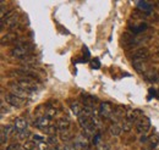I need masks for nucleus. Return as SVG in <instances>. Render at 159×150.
<instances>
[{
  "label": "nucleus",
  "mask_w": 159,
  "mask_h": 150,
  "mask_svg": "<svg viewBox=\"0 0 159 150\" xmlns=\"http://www.w3.org/2000/svg\"><path fill=\"white\" fill-rule=\"evenodd\" d=\"M33 50H34V46L32 44H19L12 48L11 55L17 59H23V57L28 56Z\"/></svg>",
  "instance_id": "f257e3e1"
},
{
  "label": "nucleus",
  "mask_w": 159,
  "mask_h": 150,
  "mask_svg": "<svg viewBox=\"0 0 159 150\" xmlns=\"http://www.w3.org/2000/svg\"><path fill=\"white\" fill-rule=\"evenodd\" d=\"M16 83L20 86L22 89H25V90H27V92H30V93H32V94H33V92H36V90L38 89V84H37L34 81L30 79V78L19 79Z\"/></svg>",
  "instance_id": "f03ea898"
},
{
  "label": "nucleus",
  "mask_w": 159,
  "mask_h": 150,
  "mask_svg": "<svg viewBox=\"0 0 159 150\" xmlns=\"http://www.w3.org/2000/svg\"><path fill=\"white\" fill-rule=\"evenodd\" d=\"M149 128H151V120L147 116H142L139 121L136 122V130H137L139 134L147 133Z\"/></svg>",
  "instance_id": "7ed1b4c3"
},
{
  "label": "nucleus",
  "mask_w": 159,
  "mask_h": 150,
  "mask_svg": "<svg viewBox=\"0 0 159 150\" xmlns=\"http://www.w3.org/2000/svg\"><path fill=\"white\" fill-rule=\"evenodd\" d=\"M4 99H5V101L9 105H12L15 108H20V106H22L25 104V99L23 98H20V96H17V95H15V94L12 93L6 94Z\"/></svg>",
  "instance_id": "20e7f679"
},
{
  "label": "nucleus",
  "mask_w": 159,
  "mask_h": 150,
  "mask_svg": "<svg viewBox=\"0 0 159 150\" xmlns=\"http://www.w3.org/2000/svg\"><path fill=\"white\" fill-rule=\"evenodd\" d=\"M52 125V118L47 117V116H38L37 120L33 122V126L36 128H38L40 131L43 132L47 127H49Z\"/></svg>",
  "instance_id": "39448f33"
},
{
  "label": "nucleus",
  "mask_w": 159,
  "mask_h": 150,
  "mask_svg": "<svg viewBox=\"0 0 159 150\" xmlns=\"http://www.w3.org/2000/svg\"><path fill=\"white\" fill-rule=\"evenodd\" d=\"M99 115L103 118H111L113 117V106L109 103H102L99 105Z\"/></svg>",
  "instance_id": "423d86ee"
},
{
  "label": "nucleus",
  "mask_w": 159,
  "mask_h": 150,
  "mask_svg": "<svg viewBox=\"0 0 159 150\" xmlns=\"http://www.w3.org/2000/svg\"><path fill=\"white\" fill-rule=\"evenodd\" d=\"M10 89H11V92L12 94H15V95H17V96H20V98H23V99H26L27 96H30L32 93H30V92H27V90H25V89H22L20 86L17 84V83H11L10 84Z\"/></svg>",
  "instance_id": "0eeeda50"
},
{
  "label": "nucleus",
  "mask_w": 159,
  "mask_h": 150,
  "mask_svg": "<svg viewBox=\"0 0 159 150\" xmlns=\"http://www.w3.org/2000/svg\"><path fill=\"white\" fill-rule=\"evenodd\" d=\"M14 126H15V128H16L17 132L26 131V130L28 128V121H27L26 118H23V117H19V118L15 120Z\"/></svg>",
  "instance_id": "6e6552de"
},
{
  "label": "nucleus",
  "mask_w": 159,
  "mask_h": 150,
  "mask_svg": "<svg viewBox=\"0 0 159 150\" xmlns=\"http://www.w3.org/2000/svg\"><path fill=\"white\" fill-rule=\"evenodd\" d=\"M81 99H82V104L84 106H89V108H94V103L97 101V99L89 94L82 93L81 94Z\"/></svg>",
  "instance_id": "1a4fd4ad"
},
{
  "label": "nucleus",
  "mask_w": 159,
  "mask_h": 150,
  "mask_svg": "<svg viewBox=\"0 0 159 150\" xmlns=\"http://www.w3.org/2000/svg\"><path fill=\"white\" fill-rule=\"evenodd\" d=\"M57 127H58V130L60 132H64V131H69V128H70V121L67 120V118H59L58 121H57Z\"/></svg>",
  "instance_id": "9d476101"
},
{
  "label": "nucleus",
  "mask_w": 159,
  "mask_h": 150,
  "mask_svg": "<svg viewBox=\"0 0 159 150\" xmlns=\"http://www.w3.org/2000/svg\"><path fill=\"white\" fill-rule=\"evenodd\" d=\"M148 56H149V51L146 48H141V49H139L134 54V60H142V61H144Z\"/></svg>",
  "instance_id": "9b49d317"
},
{
  "label": "nucleus",
  "mask_w": 159,
  "mask_h": 150,
  "mask_svg": "<svg viewBox=\"0 0 159 150\" xmlns=\"http://www.w3.org/2000/svg\"><path fill=\"white\" fill-rule=\"evenodd\" d=\"M70 109H71V111L75 113L76 116H79L80 113H82L83 105H81V103L76 101V100H72V101H70Z\"/></svg>",
  "instance_id": "f8f14e48"
},
{
  "label": "nucleus",
  "mask_w": 159,
  "mask_h": 150,
  "mask_svg": "<svg viewBox=\"0 0 159 150\" xmlns=\"http://www.w3.org/2000/svg\"><path fill=\"white\" fill-rule=\"evenodd\" d=\"M142 116H143V113H142L141 110H134V111H131V113L126 116V118L134 123V122H137Z\"/></svg>",
  "instance_id": "ddd939ff"
},
{
  "label": "nucleus",
  "mask_w": 159,
  "mask_h": 150,
  "mask_svg": "<svg viewBox=\"0 0 159 150\" xmlns=\"http://www.w3.org/2000/svg\"><path fill=\"white\" fill-rule=\"evenodd\" d=\"M121 132H122V128H121V126H120L118 122H113V123L109 126V133H110L111 135L118 137V135L121 134Z\"/></svg>",
  "instance_id": "4468645a"
},
{
  "label": "nucleus",
  "mask_w": 159,
  "mask_h": 150,
  "mask_svg": "<svg viewBox=\"0 0 159 150\" xmlns=\"http://www.w3.org/2000/svg\"><path fill=\"white\" fill-rule=\"evenodd\" d=\"M75 144L77 148H81V149H87L88 148V144H87V138H84L82 134L76 138L75 140Z\"/></svg>",
  "instance_id": "2eb2a0df"
},
{
  "label": "nucleus",
  "mask_w": 159,
  "mask_h": 150,
  "mask_svg": "<svg viewBox=\"0 0 159 150\" xmlns=\"http://www.w3.org/2000/svg\"><path fill=\"white\" fill-rule=\"evenodd\" d=\"M2 133H5L7 137H12V135H15L16 134V128H15V126L14 125H6V126H4L2 127V130H1Z\"/></svg>",
  "instance_id": "dca6fc26"
},
{
  "label": "nucleus",
  "mask_w": 159,
  "mask_h": 150,
  "mask_svg": "<svg viewBox=\"0 0 159 150\" xmlns=\"http://www.w3.org/2000/svg\"><path fill=\"white\" fill-rule=\"evenodd\" d=\"M74 138V135L70 133L69 131H64V132H60L59 134V139L61 142H65V143H70V140Z\"/></svg>",
  "instance_id": "f3484780"
},
{
  "label": "nucleus",
  "mask_w": 159,
  "mask_h": 150,
  "mask_svg": "<svg viewBox=\"0 0 159 150\" xmlns=\"http://www.w3.org/2000/svg\"><path fill=\"white\" fill-rule=\"evenodd\" d=\"M144 61H142V60H134V67H135V70L139 72V73H143L144 72Z\"/></svg>",
  "instance_id": "a211bd4d"
},
{
  "label": "nucleus",
  "mask_w": 159,
  "mask_h": 150,
  "mask_svg": "<svg viewBox=\"0 0 159 150\" xmlns=\"http://www.w3.org/2000/svg\"><path fill=\"white\" fill-rule=\"evenodd\" d=\"M15 39H16V34H15V33H9V34H6V36H4V37L1 38V44L4 45L5 43H6V44L14 43Z\"/></svg>",
  "instance_id": "6ab92c4d"
},
{
  "label": "nucleus",
  "mask_w": 159,
  "mask_h": 150,
  "mask_svg": "<svg viewBox=\"0 0 159 150\" xmlns=\"http://www.w3.org/2000/svg\"><path fill=\"white\" fill-rule=\"evenodd\" d=\"M37 143L33 140H25V143L22 144V149L23 150H36Z\"/></svg>",
  "instance_id": "aec40b11"
},
{
  "label": "nucleus",
  "mask_w": 159,
  "mask_h": 150,
  "mask_svg": "<svg viewBox=\"0 0 159 150\" xmlns=\"http://www.w3.org/2000/svg\"><path fill=\"white\" fill-rule=\"evenodd\" d=\"M58 131H59V130H58L57 125H50L49 127H47L43 132H44L45 134H48V135H57V132Z\"/></svg>",
  "instance_id": "412c9836"
},
{
  "label": "nucleus",
  "mask_w": 159,
  "mask_h": 150,
  "mask_svg": "<svg viewBox=\"0 0 159 150\" xmlns=\"http://www.w3.org/2000/svg\"><path fill=\"white\" fill-rule=\"evenodd\" d=\"M137 6H139V9L143 10V11H148V12H149V11L152 10L151 4L147 2V1H137Z\"/></svg>",
  "instance_id": "4be33fe9"
},
{
  "label": "nucleus",
  "mask_w": 159,
  "mask_h": 150,
  "mask_svg": "<svg viewBox=\"0 0 159 150\" xmlns=\"http://www.w3.org/2000/svg\"><path fill=\"white\" fill-rule=\"evenodd\" d=\"M121 128H122V131L124 132H130L131 131V128H132V122L129 121L127 118H125V120L121 122Z\"/></svg>",
  "instance_id": "5701e85b"
},
{
  "label": "nucleus",
  "mask_w": 159,
  "mask_h": 150,
  "mask_svg": "<svg viewBox=\"0 0 159 150\" xmlns=\"http://www.w3.org/2000/svg\"><path fill=\"white\" fill-rule=\"evenodd\" d=\"M158 142H159L158 134H153V135H151V137H149V139H148V144H151V147H152V148L157 147Z\"/></svg>",
  "instance_id": "b1692460"
},
{
  "label": "nucleus",
  "mask_w": 159,
  "mask_h": 150,
  "mask_svg": "<svg viewBox=\"0 0 159 150\" xmlns=\"http://www.w3.org/2000/svg\"><path fill=\"white\" fill-rule=\"evenodd\" d=\"M45 142H47V143H48L50 147L58 145V137H57V135H48Z\"/></svg>",
  "instance_id": "393cba45"
},
{
  "label": "nucleus",
  "mask_w": 159,
  "mask_h": 150,
  "mask_svg": "<svg viewBox=\"0 0 159 150\" xmlns=\"http://www.w3.org/2000/svg\"><path fill=\"white\" fill-rule=\"evenodd\" d=\"M49 148H50V145L47 142H40V143H37L36 150H49Z\"/></svg>",
  "instance_id": "a878e982"
},
{
  "label": "nucleus",
  "mask_w": 159,
  "mask_h": 150,
  "mask_svg": "<svg viewBox=\"0 0 159 150\" xmlns=\"http://www.w3.org/2000/svg\"><path fill=\"white\" fill-rule=\"evenodd\" d=\"M30 135H31V132L28 131V130H26V131H22V132H19V134H17L19 139H21V140H25V139H27Z\"/></svg>",
  "instance_id": "bb28decb"
},
{
  "label": "nucleus",
  "mask_w": 159,
  "mask_h": 150,
  "mask_svg": "<svg viewBox=\"0 0 159 150\" xmlns=\"http://www.w3.org/2000/svg\"><path fill=\"white\" fill-rule=\"evenodd\" d=\"M6 150H21V144L17 142H14L6 147Z\"/></svg>",
  "instance_id": "cd10ccee"
},
{
  "label": "nucleus",
  "mask_w": 159,
  "mask_h": 150,
  "mask_svg": "<svg viewBox=\"0 0 159 150\" xmlns=\"http://www.w3.org/2000/svg\"><path fill=\"white\" fill-rule=\"evenodd\" d=\"M96 149L97 150H110V145H109L108 143L102 142V143H99L98 145H96Z\"/></svg>",
  "instance_id": "c85d7f7f"
},
{
  "label": "nucleus",
  "mask_w": 159,
  "mask_h": 150,
  "mask_svg": "<svg viewBox=\"0 0 159 150\" xmlns=\"http://www.w3.org/2000/svg\"><path fill=\"white\" fill-rule=\"evenodd\" d=\"M32 140L36 142V143H40V142H45L47 138L42 137V135H39V134H32Z\"/></svg>",
  "instance_id": "c756f323"
},
{
  "label": "nucleus",
  "mask_w": 159,
  "mask_h": 150,
  "mask_svg": "<svg viewBox=\"0 0 159 150\" xmlns=\"http://www.w3.org/2000/svg\"><path fill=\"white\" fill-rule=\"evenodd\" d=\"M102 142H103V140H102V134L96 133L94 137H93V144H94V145H98V144L102 143Z\"/></svg>",
  "instance_id": "7c9ffc66"
},
{
  "label": "nucleus",
  "mask_w": 159,
  "mask_h": 150,
  "mask_svg": "<svg viewBox=\"0 0 159 150\" xmlns=\"http://www.w3.org/2000/svg\"><path fill=\"white\" fill-rule=\"evenodd\" d=\"M77 147L75 143H66L65 147H64V150H76Z\"/></svg>",
  "instance_id": "2f4dec72"
},
{
  "label": "nucleus",
  "mask_w": 159,
  "mask_h": 150,
  "mask_svg": "<svg viewBox=\"0 0 159 150\" xmlns=\"http://www.w3.org/2000/svg\"><path fill=\"white\" fill-rule=\"evenodd\" d=\"M148 137H147V134L144 133V134H141V138H139V142L142 143V144H146V143H148Z\"/></svg>",
  "instance_id": "473e14b6"
},
{
  "label": "nucleus",
  "mask_w": 159,
  "mask_h": 150,
  "mask_svg": "<svg viewBox=\"0 0 159 150\" xmlns=\"http://www.w3.org/2000/svg\"><path fill=\"white\" fill-rule=\"evenodd\" d=\"M0 137H1V144H6V142H7V139H9V137L5 134V133H2L1 132V134H0Z\"/></svg>",
  "instance_id": "72a5a7b5"
},
{
  "label": "nucleus",
  "mask_w": 159,
  "mask_h": 150,
  "mask_svg": "<svg viewBox=\"0 0 159 150\" xmlns=\"http://www.w3.org/2000/svg\"><path fill=\"white\" fill-rule=\"evenodd\" d=\"M49 150H64V148H61L59 144L58 145H54V147H50Z\"/></svg>",
  "instance_id": "f704fd0d"
},
{
  "label": "nucleus",
  "mask_w": 159,
  "mask_h": 150,
  "mask_svg": "<svg viewBox=\"0 0 159 150\" xmlns=\"http://www.w3.org/2000/svg\"><path fill=\"white\" fill-rule=\"evenodd\" d=\"M21 150H23V149H21Z\"/></svg>",
  "instance_id": "c9c22d12"
}]
</instances>
